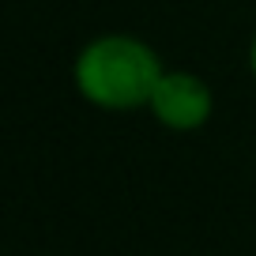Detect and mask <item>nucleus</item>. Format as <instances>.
<instances>
[{
    "mask_svg": "<svg viewBox=\"0 0 256 256\" xmlns=\"http://www.w3.org/2000/svg\"><path fill=\"white\" fill-rule=\"evenodd\" d=\"M162 72L158 49L136 34H98L83 42L72 60L76 94L102 113L147 110Z\"/></svg>",
    "mask_w": 256,
    "mask_h": 256,
    "instance_id": "nucleus-1",
    "label": "nucleus"
},
{
    "mask_svg": "<svg viewBox=\"0 0 256 256\" xmlns=\"http://www.w3.org/2000/svg\"><path fill=\"white\" fill-rule=\"evenodd\" d=\"M147 113L166 132H200L215 113V90L192 68H166L147 102Z\"/></svg>",
    "mask_w": 256,
    "mask_h": 256,
    "instance_id": "nucleus-2",
    "label": "nucleus"
},
{
    "mask_svg": "<svg viewBox=\"0 0 256 256\" xmlns=\"http://www.w3.org/2000/svg\"><path fill=\"white\" fill-rule=\"evenodd\" d=\"M248 72H252V83H256V34H252V46H248Z\"/></svg>",
    "mask_w": 256,
    "mask_h": 256,
    "instance_id": "nucleus-3",
    "label": "nucleus"
}]
</instances>
